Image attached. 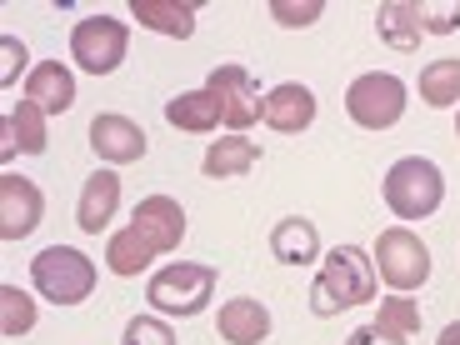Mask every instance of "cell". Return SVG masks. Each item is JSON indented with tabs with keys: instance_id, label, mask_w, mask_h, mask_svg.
<instances>
[{
	"instance_id": "cell-22",
	"label": "cell",
	"mask_w": 460,
	"mask_h": 345,
	"mask_svg": "<svg viewBox=\"0 0 460 345\" xmlns=\"http://www.w3.org/2000/svg\"><path fill=\"white\" fill-rule=\"evenodd\" d=\"M150 261H155V251H150V245L140 241V230H136V226L115 230L111 241H105V265H111V276H120V280L140 276V270H146Z\"/></svg>"
},
{
	"instance_id": "cell-4",
	"label": "cell",
	"mask_w": 460,
	"mask_h": 345,
	"mask_svg": "<svg viewBox=\"0 0 460 345\" xmlns=\"http://www.w3.org/2000/svg\"><path fill=\"white\" fill-rule=\"evenodd\" d=\"M31 280L50 305H81L95 290V261L81 251H70V245H46L31 261Z\"/></svg>"
},
{
	"instance_id": "cell-26",
	"label": "cell",
	"mask_w": 460,
	"mask_h": 345,
	"mask_svg": "<svg viewBox=\"0 0 460 345\" xmlns=\"http://www.w3.org/2000/svg\"><path fill=\"white\" fill-rule=\"evenodd\" d=\"M120 345H175V331L165 321H155V315H136V321H126Z\"/></svg>"
},
{
	"instance_id": "cell-12",
	"label": "cell",
	"mask_w": 460,
	"mask_h": 345,
	"mask_svg": "<svg viewBox=\"0 0 460 345\" xmlns=\"http://www.w3.org/2000/svg\"><path fill=\"white\" fill-rule=\"evenodd\" d=\"M46 111L31 101L11 105L5 120H0V161H15V155H46Z\"/></svg>"
},
{
	"instance_id": "cell-17",
	"label": "cell",
	"mask_w": 460,
	"mask_h": 345,
	"mask_svg": "<svg viewBox=\"0 0 460 345\" xmlns=\"http://www.w3.org/2000/svg\"><path fill=\"white\" fill-rule=\"evenodd\" d=\"M270 251H276L280 265H315V255H321V230L305 216H286L270 230Z\"/></svg>"
},
{
	"instance_id": "cell-5",
	"label": "cell",
	"mask_w": 460,
	"mask_h": 345,
	"mask_svg": "<svg viewBox=\"0 0 460 345\" xmlns=\"http://www.w3.org/2000/svg\"><path fill=\"white\" fill-rule=\"evenodd\" d=\"M376 276L385 280L395 296L420 290L430 280V251H426V241H420L415 230H405V226L385 230V235L376 241Z\"/></svg>"
},
{
	"instance_id": "cell-20",
	"label": "cell",
	"mask_w": 460,
	"mask_h": 345,
	"mask_svg": "<svg viewBox=\"0 0 460 345\" xmlns=\"http://www.w3.org/2000/svg\"><path fill=\"white\" fill-rule=\"evenodd\" d=\"M130 11H136L140 25L175 35V40H185V35L196 31V5L190 0H130Z\"/></svg>"
},
{
	"instance_id": "cell-10",
	"label": "cell",
	"mask_w": 460,
	"mask_h": 345,
	"mask_svg": "<svg viewBox=\"0 0 460 345\" xmlns=\"http://www.w3.org/2000/svg\"><path fill=\"white\" fill-rule=\"evenodd\" d=\"M130 226L140 230V241L155 255H171L175 245L185 241V210H181V200H171V196H146L136 206V216H130Z\"/></svg>"
},
{
	"instance_id": "cell-14",
	"label": "cell",
	"mask_w": 460,
	"mask_h": 345,
	"mask_svg": "<svg viewBox=\"0 0 460 345\" xmlns=\"http://www.w3.org/2000/svg\"><path fill=\"white\" fill-rule=\"evenodd\" d=\"M25 101L40 105L46 115H66L75 105V75H70L60 60H40V66L25 75Z\"/></svg>"
},
{
	"instance_id": "cell-30",
	"label": "cell",
	"mask_w": 460,
	"mask_h": 345,
	"mask_svg": "<svg viewBox=\"0 0 460 345\" xmlns=\"http://www.w3.org/2000/svg\"><path fill=\"white\" fill-rule=\"evenodd\" d=\"M345 345H405L401 335H391V331H380V325H360V331H350V341Z\"/></svg>"
},
{
	"instance_id": "cell-9",
	"label": "cell",
	"mask_w": 460,
	"mask_h": 345,
	"mask_svg": "<svg viewBox=\"0 0 460 345\" xmlns=\"http://www.w3.org/2000/svg\"><path fill=\"white\" fill-rule=\"evenodd\" d=\"M46 216V196L40 185L25 181V175L5 171L0 175V241H25Z\"/></svg>"
},
{
	"instance_id": "cell-23",
	"label": "cell",
	"mask_w": 460,
	"mask_h": 345,
	"mask_svg": "<svg viewBox=\"0 0 460 345\" xmlns=\"http://www.w3.org/2000/svg\"><path fill=\"white\" fill-rule=\"evenodd\" d=\"M420 101L426 105H460V60H436L420 70Z\"/></svg>"
},
{
	"instance_id": "cell-3",
	"label": "cell",
	"mask_w": 460,
	"mask_h": 345,
	"mask_svg": "<svg viewBox=\"0 0 460 345\" xmlns=\"http://www.w3.org/2000/svg\"><path fill=\"white\" fill-rule=\"evenodd\" d=\"M210 296H216V265H200V261L165 265V270H155L150 286H146L150 305H155L161 315H181V321H190V315L206 311Z\"/></svg>"
},
{
	"instance_id": "cell-1",
	"label": "cell",
	"mask_w": 460,
	"mask_h": 345,
	"mask_svg": "<svg viewBox=\"0 0 460 345\" xmlns=\"http://www.w3.org/2000/svg\"><path fill=\"white\" fill-rule=\"evenodd\" d=\"M376 265L366 261L360 245H335L325 255L321 276H315L311 290V311L315 315H335V311H350V305H370L376 300Z\"/></svg>"
},
{
	"instance_id": "cell-2",
	"label": "cell",
	"mask_w": 460,
	"mask_h": 345,
	"mask_svg": "<svg viewBox=\"0 0 460 345\" xmlns=\"http://www.w3.org/2000/svg\"><path fill=\"white\" fill-rule=\"evenodd\" d=\"M446 200V175H440L436 161L426 155H405L385 171V206L395 210L401 220H426L440 210Z\"/></svg>"
},
{
	"instance_id": "cell-11",
	"label": "cell",
	"mask_w": 460,
	"mask_h": 345,
	"mask_svg": "<svg viewBox=\"0 0 460 345\" xmlns=\"http://www.w3.org/2000/svg\"><path fill=\"white\" fill-rule=\"evenodd\" d=\"M146 130L130 120V115H115V111H105V115H95L91 120V150L101 155V161H111V165H130V161H140L146 155Z\"/></svg>"
},
{
	"instance_id": "cell-8",
	"label": "cell",
	"mask_w": 460,
	"mask_h": 345,
	"mask_svg": "<svg viewBox=\"0 0 460 345\" xmlns=\"http://www.w3.org/2000/svg\"><path fill=\"white\" fill-rule=\"evenodd\" d=\"M206 91L220 101V115H226L230 136H241V130H251L255 120H261V85H255V75L245 66H216L210 70Z\"/></svg>"
},
{
	"instance_id": "cell-19",
	"label": "cell",
	"mask_w": 460,
	"mask_h": 345,
	"mask_svg": "<svg viewBox=\"0 0 460 345\" xmlns=\"http://www.w3.org/2000/svg\"><path fill=\"white\" fill-rule=\"evenodd\" d=\"M255 165H261V146H251L245 136H220L216 146H206L200 171L210 181H230V175H251Z\"/></svg>"
},
{
	"instance_id": "cell-28",
	"label": "cell",
	"mask_w": 460,
	"mask_h": 345,
	"mask_svg": "<svg viewBox=\"0 0 460 345\" xmlns=\"http://www.w3.org/2000/svg\"><path fill=\"white\" fill-rule=\"evenodd\" d=\"M321 11H325L321 0H305V5H290V0H276V5H270V15H276L280 25H296V31H300V25H311V21H321Z\"/></svg>"
},
{
	"instance_id": "cell-25",
	"label": "cell",
	"mask_w": 460,
	"mask_h": 345,
	"mask_svg": "<svg viewBox=\"0 0 460 345\" xmlns=\"http://www.w3.org/2000/svg\"><path fill=\"white\" fill-rule=\"evenodd\" d=\"M35 325V305H31V296H25L21 286H0V331L11 335H25Z\"/></svg>"
},
{
	"instance_id": "cell-16",
	"label": "cell",
	"mask_w": 460,
	"mask_h": 345,
	"mask_svg": "<svg viewBox=\"0 0 460 345\" xmlns=\"http://www.w3.org/2000/svg\"><path fill=\"white\" fill-rule=\"evenodd\" d=\"M216 331H220L226 345H261L265 335H270V311H265L261 300H251V296H235V300L220 305Z\"/></svg>"
},
{
	"instance_id": "cell-21",
	"label": "cell",
	"mask_w": 460,
	"mask_h": 345,
	"mask_svg": "<svg viewBox=\"0 0 460 345\" xmlns=\"http://www.w3.org/2000/svg\"><path fill=\"white\" fill-rule=\"evenodd\" d=\"M376 31H380L385 46L415 50V46H420V35H426V25H420V5H411V0H391V5H380V11H376Z\"/></svg>"
},
{
	"instance_id": "cell-31",
	"label": "cell",
	"mask_w": 460,
	"mask_h": 345,
	"mask_svg": "<svg viewBox=\"0 0 460 345\" xmlns=\"http://www.w3.org/2000/svg\"><path fill=\"white\" fill-rule=\"evenodd\" d=\"M440 345H460V321H456V325H446V331H440Z\"/></svg>"
},
{
	"instance_id": "cell-13",
	"label": "cell",
	"mask_w": 460,
	"mask_h": 345,
	"mask_svg": "<svg viewBox=\"0 0 460 345\" xmlns=\"http://www.w3.org/2000/svg\"><path fill=\"white\" fill-rule=\"evenodd\" d=\"M261 115H265V126L280 130V136H300V130L315 120V95H311V85H300V81L276 85V91L265 95Z\"/></svg>"
},
{
	"instance_id": "cell-32",
	"label": "cell",
	"mask_w": 460,
	"mask_h": 345,
	"mask_svg": "<svg viewBox=\"0 0 460 345\" xmlns=\"http://www.w3.org/2000/svg\"><path fill=\"white\" fill-rule=\"evenodd\" d=\"M456 136H460V115H456Z\"/></svg>"
},
{
	"instance_id": "cell-29",
	"label": "cell",
	"mask_w": 460,
	"mask_h": 345,
	"mask_svg": "<svg viewBox=\"0 0 460 345\" xmlns=\"http://www.w3.org/2000/svg\"><path fill=\"white\" fill-rule=\"evenodd\" d=\"M0 50H5V70H0V85H15V75H21V66H25V46L21 40H0Z\"/></svg>"
},
{
	"instance_id": "cell-24",
	"label": "cell",
	"mask_w": 460,
	"mask_h": 345,
	"mask_svg": "<svg viewBox=\"0 0 460 345\" xmlns=\"http://www.w3.org/2000/svg\"><path fill=\"white\" fill-rule=\"evenodd\" d=\"M380 331L401 335V341H411L415 331H420V305H415L411 296H385L380 300V315H376Z\"/></svg>"
},
{
	"instance_id": "cell-15",
	"label": "cell",
	"mask_w": 460,
	"mask_h": 345,
	"mask_svg": "<svg viewBox=\"0 0 460 345\" xmlns=\"http://www.w3.org/2000/svg\"><path fill=\"white\" fill-rule=\"evenodd\" d=\"M115 210H120V175H115V171H95L91 181H85V190H81L75 226H81L85 235H101V230L115 220Z\"/></svg>"
},
{
	"instance_id": "cell-7",
	"label": "cell",
	"mask_w": 460,
	"mask_h": 345,
	"mask_svg": "<svg viewBox=\"0 0 460 345\" xmlns=\"http://www.w3.org/2000/svg\"><path fill=\"white\" fill-rule=\"evenodd\" d=\"M126 50H130V31L115 21V15H85V21L70 31V56H75L81 70H91V75L120 70Z\"/></svg>"
},
{
	"instance_id": "cell-6",
	"label": "cell",
	"mask_w": 460,
	"mask_h": 345,
	"mask_svg": "<svg viewBox=\"0 0 460 345\" xmlns=\"http://www.w3.org/2000/svg\"><path fill=\"white\" fill-rule=\"evenodd\" d=\"M345 115H350L360 130H391L405 115V81L380 75V70L350 81V91H345Z\"/></svg>"
},
{
	"instance_id": "cell-27",
	"label": "cell",
	"mask_w": 460,
	"mask_h": 345,
	"mask_svg": "<svg viewBox=\"0 0 460 345\" xmlns=\"http://www.w3.org/2000/svg\"><path fill=\"white\" fill-rule=\"evenodd\" d=\"M420 25H426L430 35H450L460 25V0H426V5H420Z\"/></svg>"
},
{
	"instance_id": "cell-18",
	"label": "cell",
	"mask_w": 460,
	"mask_h": 345,
	"mask_svg": "<svg viewBox=\"0 0 460 345\" xmlns=\"http://www.w3.org/2000/svg\"><path fill=\"white\" fill-rule=\"evenodd\" d=\"M165 120L185 136H210L216 126H226V115H220V101L210 91H185L165 105Z\"/></svg>"
}]
</instances>
